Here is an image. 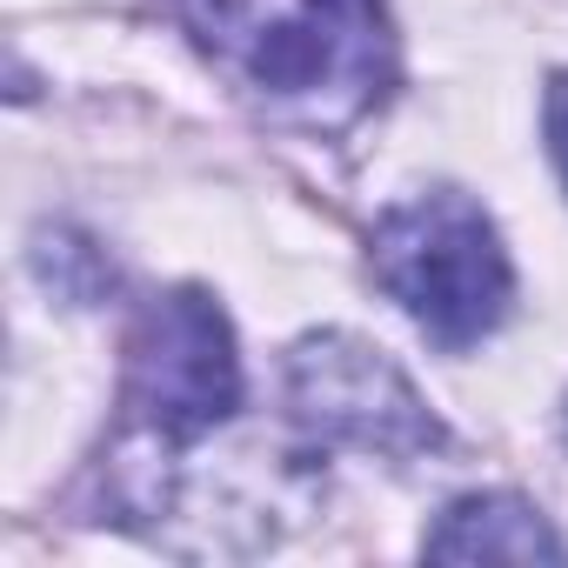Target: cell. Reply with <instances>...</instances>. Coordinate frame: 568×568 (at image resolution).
Returning a JSON list of instances; mask_svg holds the SVG:
<instances>
[{"instance_id":"1","label":"cell","mask_w":568,"mask_h":568,"mask_svg":"<svg viewBox=\"0 0 568 568\" xmlns=\"http://www.w3.org/2000/svg\"><path fill=\"white\" fill-rule=\"evenodd\" d=\"M181 21L241 94L315 128L362 121L395 74L382 0H181Z\"/></svg>"},{"instance_id":"2","label":"cell","mask_w":568,"mask_h":568,"mask_svg":"<svg viewBox=\"0 0 568 568\" xmlns=\"http://www.w3.org/2000/svg\"><path fill=\"white\" fill-rule=\"evenodd\" d=\"M368 261L388 302H402V315L442 348H475L508 322V302H515L508 247L495 221L455 187L388 207L375 221Z\"/></svg>"},{"instance_id":"3","label":"cell","mask_w":568,"mask_h":568,"mask_svg":"<svg viewBox=\"0 0 568 568\" xmlns=\"http://www.w3.org/2000/svg\"><path fill=\"white\" fill-rule=\"evenodd\" d=\"M128 408L161 442H194L241 408L234 328L201 288H174L141 308L128 342Z\"/></svg>"},{"instance_id":"4","label":"cell","mask_w":568,"mask_h":568,"mask_svg":"<svg viewBox=\"0 0 568 568\" xmlns=\"http://www.w3.org/2000/svg\"><path fill=\"white\" fill-rule=\"evenodd\" d=\"M288 402L295 422L322 442L375 448V455H428L442 448V422L408 388V375L355 342V335H308L288 355Z\"/></svg>"},{"instance_id":"5","label":"cell","mask_w":568,"mask_h":568,"mask_svg":"<svg viewBox=\"0 0 568 568\" xmlns=\"http://www.w3.org/2000/svg\"><path fill=\"white\" fill-rule=\"evenodd\" d=\"M428 555L435 561H568L561 535L521 495H462L435 521Z\"/></svg>"},{"instance_id":"6","label":"cell","mask_w":568,"mask_h":568,"mask_svg":"<svg viewBox=\"0 0 568 568\" xmlns=\"http://www.w3.org/2000/svg\"><path fill=\"white\" fill-rule=\"evenodd\" d=\"M541 128H548V154H555V168H561V181H568V74H555V81H548Z\"/></svg>"}]
</instances>
